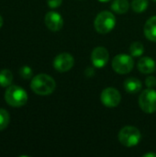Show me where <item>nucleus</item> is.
<instances>
[{"instance_id": "nucleus-1", "label": "nucleus", "mask_w": 156, "mask_h": 157, "mask_svg": "<svg viewBox=\"0 0 156 157\" xmlns=\"http://www.w3.org/2000/svg\"><path fill=\"white\" fill-rule=\"evenodd\" d=\"M30 87L34 93L40 96H47L54 91L56 83L54 79L49 75L40 74L32 78Z\"/></svg>"}, {"instance_id": "nucleus-2", "label": "nucleus", "mask_w": 156, "mask_h": 157, "mask_svg": "<svg viewBox=\"0 0 156 157\" xmlns=\"http://www.w3.org/2000/svg\"><path fill=\"white\" fill-rule=\"evenodd\" d=\"M5 99L8 105L18 108L24 106L27 103L28 94L20 86H9L5 92Z\"/></svg>"}, {"instance_id": "nucleus-3", "label": "nucleus", "mask_w": 156, "mask_h": 157, "mask_svg": "<svg viewBox=\"0 0 156 157\" xmlns=\"http://www.w3.org/2000/svg\"><path fill=\"white\" fill-rule=\"evenodd\" d=\"M116 25V17L113 13L109 11L100 12L95 18V29L100 34H107L110 32Z\"/></svg>"}, {"instance_id": "nucleus-4", "label": "nucleus", "mask_w": 156, "mask_h": 157, "mask_svg": "<svg viewBox=\"0 0 156 157\" xmlns=\"http://www.w3.org/2000/svg\"><path fill=\"white\" fill-rule=\"evenodd\" d=\"M141 132L133 126H125L119 132V140L120 144L126 147L137 145L141 141Z\"/></svg>"}, {"instance_id": "nucleus-5", "label": "nucleus", "mask_w": 156, "mask_h": 157, "mask_svg": "<svg viewBox=\"0 0 156 157\" xmlns=\"http://www.w3.org/2000/svg\"><path fill=\"white\" fill-rule=\"evenodd\" d=\"M133 66L134 62L132 57L125 53L118 54L112 60V68L120 75L129 74L133 69Z\"/></svg>"}, {"instance_id": "nucleus-6", "label": "nucleus", "mask_w": 156, "mask_h": 157, "mask_svg": "<svg viewBox=\"0 0 156 157\" xmlns=\"http://www.w3.org/2000/svg\"><path fill=\"white\" fill-rule=\"evenodd\" d=\"M139 106L145 113L152 114L156 111V91L148 88L143 90L139 97Z\"/></svg>"}, {"instance_id": "nucleus-7", "label": "nucleus", "mask_w": 156, "mask_h": 157, "mask_svg": "<svg viewBox=\"0 0 156 157\" xmlns=\"http://www.w3.org/2000/svg\"><path fill=\"white\" fill-rule=\"evenodd\" d=\"M100 99L104 106L108 108H115L120 103L121 95L116 88L107 87L102 91Z\"/></svg>"}, {"instance_id": "nucleus-8", "label": "nucleus", "mask_w": 156, "mask_h": 157, "mask_svg": "<svg viewBox=\"0 0 156 157\" xmlns=\"http://www.w3.org/2000/svg\"><path fill=\"white\" fill-rule=\"evenodd\" d=\"M74 64V57L68 52H63L58 54L53 61V67L56 71L64 73L73 68Z\"/></svg>"}, {"instance_id": "nucleus-9", "label": "nucleus", "mask_w": 156, "mask_h": 157, "mask_svg": "<svg viewBox=\"0 0 156 157\" xmlns=\"http://www.w3.org/2000/svg\"><path fill=\"white\" fill-rule=\"evenodd\" d=\"M108 59H109V54L106 48L99 46L93 50L91 54V61L96 68L104 67L108 63Z\"/></svg>"}, {"instance_id": "nucleus-10", "label": "nucleus", "mask_w": 156, "mask_h": 157, "mask_svg": "<svg viewBox=\"0 0 156 157\" xmlns=\"http://www.w3.org/2000/svg\"><path fill=\"white\" fill-rule=\"evenodd\" d=\"M44 22L46 27L51 31H59L63 26V19L62 16L55 11L48 12L45 15Z\"/></svg>"}, {"instance_id": "nucleus-11", "label": "nucleus", "mask_w": 156, "mask_h": 157, "mask_svg": "<svg viewBox=\"0 0 156 157\" xmlns=\"http://www.w3.org/2000/svg\"><path fill=\"white\" fill-rule=\"evenodd\" d=\"M138 69L143 74H152L155 71V62L151 57H143L138 62Z\"/></svg>"}, {"instance_id": "nucleus-12", "label": "nucleus", "mask_w": 156, "mask_h": 157, "mask_svg": "<svg viewBox=\"0 0 156 157\" xmlns=\"http://www.w3.org/2000/svg\"><path fill=\"white\" fill-rule=\"evenodd\" d=\"M144 35L151 41L156 42V16L151 17L144 25Z\"/></svg>"}, {"instance_id": "nucleus-13", "label": "nucleus", "mask_w": 156, "mask_h": 157, "mask_svg": "<svg viewBox=\"0 0 156 157\" xmlns=\"http://www.w3.org/2000/svg\"><path fill=\"white\" fill-rule=\"evenodd\" d=\"M143 87L142 82L135 77H129L124 81V88L128 93L136 94L141 91Z\"/></svg>"}, {"instance_id": "nucleus-14", "label": "nucleus", "mask_w": 156, "mask_h": 157, "mask_svg": "<svg viewBox=\"0 0 156 157\" xmlns=\"http://www.w3.org/2000/svg\"><path fill=\"white\" fill-rule=\"evenodd\" d=\"M130 8V3L128 0H115L111 4V9L118 14H124L128 12Z\"/></svg>"}, {"instance_id": "nucleus-15", "label": "nucleus", "mask_w": 156, "mask_h": 157, "mask_svg": "<svg viewBox=\"0 0 156 157\" xmlns=\"http://www.w3.org/2000/svg\"><path fill=\"white\" fill-rule=\"evenodd\" d=\"M13 81V74L9 69H2L0 71V86L8 87Z\"/></svg>"}, {"instance_id": "nucleus-16", "label": "nucleus", "mask_w": 156, "mask_h": 157, "mask_svg": "<svg viewBox=\"0 0 156 157\" xmlns=\"http://www.w3.org/2000/svg\"><path fill=\"white\" fill-rule=\"evenodd\" d=\"M130 52H131V56H133V57L142 56L144 52L143 44L139 41H135V42L131 43V45L130 47Z\"/></svg>"}, {"instance_id": "nucleus-17", "label": "nucleus", "mask_w": 156, "mask_h": 157, "mask_svg": "<svg viewBox=\"0 0 156 157\" xmlns=\"http://www.w3.org/2000/svg\"><path fill=\"white\" fill-rule=\"evenodd\" d=\"M148 0H132L131 7L136 13H143L148 7Z\"/></svg>"}, {"instance_id": "nucleus-18", "label": "nucleus", "mask_w": 156, "mask_h": 157, "mask_svg": "<svg viewBox=\"0 0 156 157\" xmlns=\"http://www.w3.org/2000/svg\"><path fill=\"white\" fill-rule=\"evenodd\" d=\"M10 121V116L7 110L4 109H0V131L5 130Z\"/></svg>"}, {"instance_id": "nucleus-19", "label": "nucleus", "mask_w": 156, "mask_h": 157, "mask_svg": "<svg viewBox=\"0 0 156 157\" xmlns=\"http://www.w3.org/2000/svg\"><path fill=\"white\" fill-rule=\"evenodd\" d=\"M19 75L24 79H29L32 76V70L29 66H27V65L22 66L19 69Z\"/></svg>"}, {"instance_id": "nucleus-20", "label": "nucleus", "mask_w": 156, "mask_h": 157, "mask_svg": "<svg viewBox=\"0 0 156 157\" xmlns=\"http://www.w3.org/2000/svg\"><path fill=\"white\" fill-rule=\"evenodd\" d=\"M145 85L148 88H153L156 86V78L154 76H148L145 79Z\"/></svg>"}, {"instance_id": "nucleus-21", "label": "nucleus", "mask_w": 156, "mask_h": 157, "mask_svg": "<svg viewBox=\"0 0 156 157\" xmlns=\"http://www.w3.org/2000/svg\"><path fill=\"white\" fill-rule=\"evenodd\" d=\"M47 3L51 8H57L62 5L63 0H47Z\"/></svg>"}, {"instance_id": "nucleus-22", "label": "nucleus", "mask_w": 156, "mask_h": 157, "mask_svg": "<svg viewBox=\"0 0 156 157\" xmlns=\"http://www.w3.org/2000/svg\"><path fill=\"white\" fill-rule=\"evenodd\" d=\"M85 75L86 77H92L95 75V70L92 67H87L85 71Z\"/></svg>"}, {"instance_id": "nucleus-23", "label": "nucleus", "mask_w": 156, "mask_h": 157, "mask_svg": "<svg viewBox=\"0 0 156 157\" xmlns=\"http://www.w3.org/2000/svg\"><path fill=\"white\" fill-rule=\"evenodd\" d=\"M143 157H156V154L155 153H147L143 155Z\"/></svg>"}, {"instance_id": "nucleus-24", "label": "nucleus", "mask_w": 156, "mask_h": 157, "mask_svg": "<svg viewBox=\"0 0 156 157\" xmlns=\"http://www.w3.org/2000/svg\"><path fill=\"white\" fill-rule=\"evenodd\" d=\"M3 22H4V21H3V17H2L0 16V28H1L2 26H3Z\"/></svg>"}, {"instance_id": "nucleus-25", "label": "nucleus", "mask_w": 156, "mask_h": 157, "mask_svg": "<svg viewBox=\"0 0 156 157\" xmlns=\"http://www.w3.org/2000/svg\"><path fill=\"white\" fill-rule=\"evenodd\" d=\"M98 1H100V2H108L109 0H98Z\"/></svg>"}, {"instance_id": "nucleus-26", "label": "nucleus", "mask_w": 156, "mask_h": 157, "mask_svg": "<svg viewBox=\"0 0 156 157\" xmlns=\"http://www.w3.org/2000/svg\"><path fill=\"white\" fill-rule=\"evenodd\" d=\"M154 1H156V0H154Z\"/></svg>"}]
</instances>
